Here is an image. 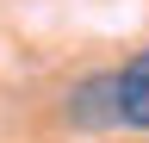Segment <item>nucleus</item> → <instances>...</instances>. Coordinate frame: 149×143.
<instances>
[{
	"mask_svg": "<svg viewBox=\"0 0 149 143\" xmlns=\"http://www.w3.org/2000/svg\"><path fill=\"white\" fill-rule=\"evenodd\" d=\"M112 106L124 131H149V50H137L124 68H112Z\"/></svg>",
	"mask_w": 149,
	"mask_h": 143,
	"instance_id": "f257e3e1",
	"label": "nucleus"
},
{
	"mask_svg": "<svg viewBox=\"0 0 149 143\" xmlns=\"http://www.w3.org/2000/svg\"><path fill=\"white\" fill-rule=\"evenodd\" d=\"M68 118H74V124H87V131L118 124V106H112V68H106V75H87V81L68 93Z\"/></svg>",
	"mask_w": 149,
	"mask_h": 143,
	"instance_id": "f03ea898",
	"label": "nucleus"
}]
</instances>
